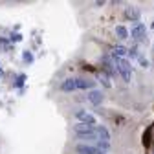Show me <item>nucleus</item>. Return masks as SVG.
I'll use <instances>...</instances> for the list:
<instances>
[{
  "mask_svg": "<svg viewBox=\"0 0 154 154\" xmlns=\"http://www.w3.org/2000/svg\"><path fill=\"white\" fill-rule=\"evenodd\" d=\"M114 66L118 68L119 75L123 77V81L128 83L132 79V64L127 61V59H114Z\"/></svg>",
  "mask_w": 154,
  "mask_h": 154,
  "instance_id": "f257e3e1",
  "label": "nucleus"
},
{
  "mask_svg": "<svg viewBox=\"0 0 154 154\" xmlns=\"http://www.w3.org/2000/svg\"><path fill=\"white\" fill-rule=\"evenodd\" d=\"M75 118L79 123H85V125H95V116L86 112V110H77L75 112Z\"/></svg>",
  "mask_w": 154,
  "mask_h": 154,
  "instance_id": "f03ea898",
  "label": "nucleus"
},
{
  "mask_svg": "<svg viewBox=\"0 0 154 154\" xmlns=\"http://www.w3.org/2000/svg\"><path fill=\"white\" fill-rule=\"evenodd\" d=\"M103 99H105V95H103L101 90H90V92H88V101H90L94 106L103 105Z\"/></svg>",
  "mask_w": 154,
  "mask_h": 154,
  "instance_id": "7ed1b4c3",
  "label": "nucleus"
},
{
  "mask_svg": "<svg viewBox=\"0 0 154 154\" xmlns=\"http://www.w3.org/2000/svg\"><path fill=\"white\" fill-rule=\"evenodd\" d=\"M145 33H147V28H145V24H141V22H138L136 26L132 28V31H128V35H132V38H136V41L145 38Z\"/></svg>",
  "mask_w": 154,
  "mask_h": 154,
  "instance_id": "20e7f679",
  "label": "nucleus"
},
{
  "mask_svg": "<svg viewBox=\"0 0 154 154\" xmlns=\"http://www.w3.org/2000/svg\"><path fill=\"white\" fill-rule=\"evenodd\" d=\"M75 152L77 154H99L95 145H88V143H79L75 145Z\"/></svg>",
  "mask_w": 154,
  "mask_h": 154,
  "instance_id": "39448f33",
  "label": "nucleus"
},
{
  "mask_svg": "<svg viewBox=\"0 0 154 154\" xmlns=\"http://www.w3.org/2000/svg\"><path fill=\"white\" fill-rule=\"evenodd\" d=\"M75 85H77V88L79 90H94V86H95V83L94 81H90V79H85V77H79V79H75Z\"/></svg>",
  "mask_w": 154,
  "mask_h": 154,
  "instance_id": "423d86ee",
  "label": "nucleus"
},
{
  "mask_svg": "<svg viewBox=\"0 0 154 154\" xmlns=\"http://www.w3.org/2000/svg\"><path fill=\"white\" fill-rule=\"evenodd\" d=\"M61 90H63V92H73V90H77V85H75V79H73V77H68V79L63 81Z\"/></svg>",
  "mask_w": 154,
  "mask_h": 154,
  "instance_id": "0eeeda50",
  "label": "nucleus"
},
{
  "mask_svg": "<svg viewBox=\"0 0 154 154\" xmlns=\"http://www.w3.org/2000/svg\"><path fill=\"white\" fill-rule=\"evenodd\" d=\"M95 134H97V138L103 140V141H110V134L106 130V127L103 125H95Z\"/></svg>",
  "mask_w": 154,
  "mask_h": 154,
  "instance_id": "6e6552de",
  "label": "nucleus"
},
{
  "mask_svg": "<svg viewBox=\"0 0 154 154\" xmlns=\"http://www.w3.org/2000/svg\"><path fill=\"white\" fill-rule=\"evenodd\" d=\"M140 9L138 8H127L125 9V18H128V20H140Z\"/></svg>",
  "mask_w": 154,
  "mask_h": 154,
  "instance_id": "1a4fd4ad",
  "label": "nucleus"
},
{
  "mask_svg": "<svg viewBox=\"0 0 154 154\" xmlns=\"http://www.w3.org/2000/svg\"><path fill=\"white\" fill-rule=\"evenodd\" d=\"M128 53V50L125 46H116L112 50V59H125V55Z\"/></svg>",
  "mask_w": 154,
  "mask_h": 154,
  "instance_id": "9d476101",
  "label": "nucleus"
},
{
  "mask_svg": "<svg viewBox=\"0 0 154 154\" xmlns=\"http://www.w3.org/2000/svg\"><path fill=\"white\" fill-rule=\"evenodd\" d=\"M116 35H118L121 41H127V38L130 37V35H128V29H127L125 26H116Z\"/></svg>",
  "mask_w": 154,
  "mask_h": 154,
  "instance_id": "9b49d317",
  "label": "nucleus"
},
{
  "mask_svg": "<svg viewBox=\"0 0 154 154\" xmlns=\"http://www.w3.org/2000/svg\"><path fill=\"white\" fill-rule=\"evenodd\" d=\"M24 81H26V75H24V73H20V75L17 77V83H15V86H17V88H22V86H24Z\"/></svg>",
  "mask_w": 154,
  "mask_h": 154,
  "instance_id": "f8f14e48",
  "label": "nucleus"
},
{
  "mask_svg": "<svg viewBox=\"0 0 154 154\" xmlns=\"http://www.w3.org/2000/svg\"><path fill=\"white\" fill-rule=\"evenodd\" d=\"M22 59H24L26 63H33V55H31L29 51H24V55H22Z\"/></svg>",
  "mask_w": 154,
  "mask_h": 154,
  "instance_id": "ddd939ff",
  "label": "nucleus"
},
{
  "mask_svg": "<svg viewBox=\"0 0 154 154\" xmlns=\"http://www.w3.org/2000/svg\"><path fill=\"white\" fill-rule=\"evenodd\" d=\"M101 83H103L105 86H110V83H108V77H106V73H105V72L101 73Z\"/></svg>",
  "mask_w": 154,
  "mask_h": 154,
  "instance_id": "4468645a",
  "label": "nucleus"
},
{
  "mask_svg": "<svg viewBox=\"0 0 154 154\" xmlns=\"http://www.w3.org/2000/svg\"><path fill=\"white\" fill-rule=\"evenodd\" d=\"M11 41H13V42H20V41H22V35H20V33H17V35L13 33V37H11Z\"/></svg>",
  "mask_w": 154,
  "mask_h": 154,
  "instance_id": "2eb2a0df",
  "label": "nucleus"
},
{
  "mask_svg": "<svg viewBox=\"0 0 154 154\" xmlns=\"http://www.w3.org/2000/svg\"><path fill=\"white\" fill-rule=\"evenodd\" d=\"M140 63H141L143 66H149V61H145V59H143V57H140Z\"/></svg>",
  "mask_w": 154,
  "mask_h": 154,
  "instance_id": "dca6fc26",
  "label": "nucleus"
},
{
  "mask_svg": "<svg viewBox=\"0 0 154 154\" xmlns=\"http://www.w3.org/2000/svg\"><path fill=\"white\" fill-rule=\"evenodd\" d=\"M4 75V72H2V66H0V77H2Z\"/></svg>",
  "mask_w": 154,
  "mask_h": 154,
  "instance_id": "f3484780",
  "label": "nucleus"
},
{
  "mask_svg": "<svg viewBox=\"0 0 154 154\" xmlns=\"http://www.w3.org/2000/svg\"><path fill=\"white\" fill-rule=\"evenodd\" d=\"M99 154H106V152H101V150H99Z\"/></svg>",
  "mask_w": 154,
  "mask_h": 154,
  "instance_id": "a211bd4d",
  "label": "nucleus"
}]
</instances>
